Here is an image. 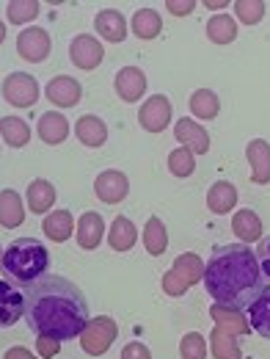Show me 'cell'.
Here are the masks:
<instances>
[{
	"label": "cell",
	"mask_w": 270,
	"mask_h": 359,
	"mask_svg": "<svg viewBox=\"0 0 270 359\" xmlns=\"http://www.w3.org/2000/svg\"><path fill=\"white\" fill-rule=\"evenodd\" d=\"M25 323L31 332L50 340L80 337L89 326V304L80 287L64 276H42L25 285Z\"/></svg>",
	"instance_id": "obj_1"
},
{
	"label": "cell",
	"mask_w": 270,
	"mask_h": 359,
	"mask_svg": "<svg viewBox=\"0 0 270 359\" xmlns=\"http://www.w3.org/2000/svg\"><path fill=\"white\" fill-rule=\"evenodd\" d=\"M204 287L215 299V304L246 310L260 296L262 285V269L257 255L246 243H229L215 249V255L204 266Z\"/></svg>",
	"instance_id": "obj_2"
},
{
	"label": "cell",
	"mask_w": 270,
	"mask_h": 359,
	"mask_svg": "<svg viewBox=\"0 0 270 359\" xmlns=\"http://www.w3.org/2000/svg\"><path fill=\"white\" fill-rule=\"evenodd\" d=\"M47 269H50V252L36 238H17L3 252V273L11 282L31 285V282L42 279Z\"/></svg>",
	"instance_id": "obj_3"
},
{
	"label": "cell",
	"mask_w": 270,
	"mask_h": 359,
	"mask_svg": "<svg viewBox=\"0 0 270 359\" xmlns=\"http://www.w3.org/2000/svg\"><path fill=\"white\" fill-rule=\"evenodd\" d=\"M116 334H119L116 320H113L111 315H97V318H91L89 326L83 329L80 346H83V351L91 354V357H102V354H108V348L113 346Z\"/></svg>",
	"instance_id": "obj_4"
},
{
	"label": "cell",
	"mask_w": 270,
	"mask_h": 359,
	"mask_svg": "<svg viewBox=\"0 0 270 359\" xmlns=\"http://www.w3.org/2000/svg\"><path fill=\"white\" fill-rule=\"evenodd\" d=\"M3 97L14 108H34L36 100H39V83L28 72H11L3 81Z\"/></svg>",
	"instance_id": "obj_5"
},
{
	"label": "cell",
	"mask_w": 270,
	"mask_h": 359,
	"mask_svg": "<svg viewBox=\"0 0 270 359\" xmlns=\"http://www.w3.org/2000/svg\"><path fill=\"white\" fill-rule=\"evenodd\" d=\"M138 122L149 133H163L169 128V122H171V102H169V97L166 94L149 97L141 105V111H138Z\"/></svg>",
	"instance_id": "obj_6"
},
{
	"label": "cell",
	"mask_w": 270,
	"mask_h": 359,
	"mask_svg": "<svg viewBox=\"0 0 270 359\" xmlns=\"http://www.w3.org/2000/svg\"><path fill=\"white\" fill-rule=\"evenodd\" d=\"M52 50V42H50V34L45 28H25L20 36H17V53L20 58L31 61V64H42Z\"/></svg>",
	"instance_id": "obj_7"
},
{
	"label": "cell",
	"mask_w": 270,
	"mask_h": 359,
	"mask_svg": "<svg viewBox=\"0 0 270 359\" xmlns=\"http://www.w3.org/2000/svg\"><path fill=\"white\" fill-rule=\"evenodd\" d=\"M94 194H97L105 205H119V202L130 194V180L125 177L122 172H116V169H108V172H102V175L97 177Z\"/></svg>",
	"instance_id": "obj_8"
},
{
	"label": "cell",
	"mask_w": 270,
	"mask_h": 359,
	"mask_svg": "<svg viewBox=\"0 0 270 359\" xmlns=\"http://www.w3.org/2000/svg\"><path fill=\"white\" fill-rule=\"evenodd\" d=\"M69 55H72V64L75 67H80V69H97L102 64V58H105V50H102V45L94 36L80 34V36L72 39Z\"/></svg>",
	"instance_id": "obj_9"
},
{
	"label": "cell",
	"mask_w": 270,
	"mask_h": 359,
	"mask_svg": "<svg viewBox=\"0 0 270 359\" xmlns=\"http://www.w3.org/2000/svg\"><path fill=\"white\" fill-rule=\"evenodd\" d=\"M246 158L251 163V180L257 185L270 182V144L265 138H254L246 144Z\"/></svg>",
	"instance_id": "obj_10"
},
{
	"label": "cell",
	"mask_w": 270,
	"mask_h": 359,
	"mask_svg": "<svg viewBox=\"0 0 270 359\" xmlns=\"http://www.w3.org/2000/svg\"><path fill=\"white\" fill-rule=\"evenodd\" d=\"M174 135H177V141H180L182 147H187L193 155H207V152H210V133H207L199 122H193V119H187V116L177 122Z\"/></svg>",
	"instance_id": "obj_11"
},
{
	"label": "cell",
	"mask_w": 270,
	"mask_h": 359,
	"mask_svg": "<svg viewBox=\"0 0 270 359\" xmlns=\"http://www.w3.org/2000/svg\"><path fill=\"white\" fill-rule=\"evenodd\" d=\"M25 315V296L11 285L0 282V326H14Z\"/></svg>",
	"instance_id": "obj_12"
},
{
	"label": "cell",
	"mask_w": 270,
	"mask_h": 359,
	"mask_svg": "<svg viewBox=\"0 0 270 359\" xmlns=\"http://www.w3.org/2000/svg\"><path fill=\"white\" fill-rule=\"evenodd\" d=\"M113 86H116V94H119L125 102H135V100H141V97L146 94V75H143L138 67H122V69L116 72Z\"/></svg>",
	"instance_id": "obj_13"
},
{
	"label": "cell",
	"mask_w": 270,
	"mask_h": 359,
	"mask_svg": "<svg viewBox=\"0 0 270 359\" xmlns=\"http://www.w3.org/2000/svg\"><path fill=\"white\" fill-rule=\"evenodd\" d=\"M94 28H97V34L102 39H108L113 45H119V42L127 39V22H125L122 11H116V8H102L97 14V20H94Z\"/></svg>",
	"instance_id": "obj_14"
},
{
	"label": "cell",
	"mask_w": 270,
	"mask_h": 359,
	"mask_svg": "<svg viewBox=\"0 0 270 359\" xmlns=\"http://www.w3.org/2000/svg\"><path fill=\"white\" fill-rule=\"evenodd\" d=\"M80 83L75 81V78H69V75H58V78H52L50 83H47V100L50 102H55L58 108H72V105H78L80 102Z\"/></svg>",
	"instance_id": "obj_15"
},
{
	"label": "cell",
	"mask_w": 270,
	"mask_h": 359,
	"mask_svg": "<svg viewBox=\"0 0 270 359\" xmlns=\"http://www.w3.org/2000/svg\"><path fill=\"white\" fill-rule=\"evenodd\" d=\"M210 315L215 320V329H221L232 337H240V334H248L251 332V323L246 320L243 310H232V307H221V304H213Z\"/></svg>",
	"instance_id": "obj_16"
},
{
	"label": "cell",
	"mask_w": 270,
	"mask_h": 359,
	"mask_svg": "<svg viewBox=\"0 0 270 359\" xmlns=\"http://www.w3.org/2000/svg\"><path fill=\"white\" fill-rule=\"evenodd\" d=\"M232 232L248 246V243H257V241H262V222H260V216L254 213V210H237L234 216H232Z\"/></svg>",
	"instance_id": "obj_17"
},
{
	"label": "cell",
	"mask_w": 270,
	"mask_h": 359,
	"mask_svg": "<svg viewBox=\"0 0 270 359\" xmlns=\"http://www.w3.org/2000/svg\"><path fill=\"white\" fill-rule=\"evenodd\" d=\"M22 222H25V208H22L20 194L11 191V188L0 191V226H6V229H17Z\"/></svg>",
	"instance_id": "obj_18"
},
{
	"label": "cell",
	"mask_w": 270,
	"mask_h": 359,
	"mask_svg": "<svg viewBox=\"0 0 270 359\" xmlns=\"http://www.w3.org/2000/svg\"><path fill=\"white\" fill-rule=\"evenodd\" d=\"M237 205V188L226 180H218L210 191H207V208L215 213V216H226L229 210H234Z\"/></svg>",
	"instance_id": "obj_19"
},
{
	"label": "cell",
	"mask_w": 270,
	"mask_h": 359,
	"mask_svg": "<svg viewBox=\"0 0 270 359\" xmlns=\"http://www.w3.org/2000/svg\"><path fill=\"white\" fill-rule=\"evenodd\" d=\"M248 323L254 332H260L262 337L270 340V285L260 290V296L251 302L248 307Z\"/></svg>",
	"instance_id": "obj_20"
},
{
	"label": "cell",
	"mask_w": 270,
	"mask_h": 359,
	"mask_svg": "<svg viewBox=\"0 0 270 359\" xmlns=\"http://www.w3.org/2000/svg\"><path fill=\"white\" fill-rule=\"evenodd\" d=\"M138 241V229L135 224L127 219V216H116L113 224H111V232H108V243L113 252H130Z\"/></svg>",
	"instance_id": "obj_21"
},
{
	"label": "cell",
	"mask_w": 270,
	"mask_h": 359,
	"mask_svg": "<svg viewBox=\"0 0 270 359\" xmlns=\"http://www.w3.org/2000/svg\"><path fill=\"white\" fill-rule=\"evenodd\" d=\"M42 232H45L50 241H55V243L69 241V235L75 232L72 213L69 210H52V213H47V219L42 222Z\"/></svg>",
	"instance_id": "obj_22"
},
{
	"label": "cell",
	"mask_w": 270,
	"mask_h": 359,
	"mask_svg": "<svg viewBox=\"0 0 270 359\" xmlns=\"http://www.w3.org/2000/svg\"><path fill=\"white\" fill-rule=\"evenodd\" d=\"M75 135L80 138V144H86V147H102L105 141H108V128H105V122L99 119V116H80L78 122H75Z\"/></svg>",
	"instance_id": "obj_23"
},
{
	"label": "cell",
	"mask_w": 270,
	"mask_h": 359,
	"mask_svg": "<svg viewBox=\"0 0 270 359\" xmlns=\"http://www.w3.org/2000/svg\"><path fill=\"white\" fill-rule=\"evenodd\" d=\"M102 232H105V224H102V216L99 213H83L80 222H78V243L80 249H97L102 243Z\"/></svg>",
	"instance_id": "obj_24"
},
{
	"label": "cell",
	"mask_w": 270,
	"mask_h": 359,
	"mask_svg": "<svg viewBox=\"0 0 270 359\" xmlns=\"http://www.w3.org/2000/svg\"><path fill=\"white\" fill-rule=\"evenodd\" d=\"M66 135H69V122L64 119V114L52 111V114H45V116L39 119V138H42L45 144L55 147V144L66 141Z\"/></svg>",
	"instance_id": "obj_25"
},
{
	"label": "cell",
	"mask_w": 270,
	"mask_h": 359,
	"mask_svg": "<svg viewBox=\"0 0 270 359\" xmlns=\"http://www.w3.org/2000/svg\"><path fill=\"white\" fill-rule=\"evenodd\" d=\"M55 205V188L50 180H34L28 185V208L31 213H47Z\"/></svg>",
	"instance_id": "obj_26"
},
{
	"label": "cell",
	"mask_w": 270,
	"mask_h": 359,
	"mask_svg": "<svg viewBox=\"0 0 270 359\" xmlns=\"http://www.w3.org/2000/svg\"><path fill=\"white\" fill-rule=\"evenodd\" d=\"M143 246H146V252L149 255H155V257H160L166 249H169V232H166V224L157 219V216H152L146 226H143Z\"/></svg>",
	"instance_id": "obj_27"
},
{
	"label": "cell",
	"mask_w": 270,
	"mask_h": 359,
	"mask_svg": "<svg viewBox=\"0 0 270 359\" xmlns=\"http://www.w3.org/2000/svg\"><path fill=\"white\" fill-rule=\"evenodd\" d=\"M0 135H3V141H6L8 147L20 149V147H25V144L31 141V128H28V122H22L20 116H3V119H0Z\"/></svg>",
	"instance_id": "obj_28"
},
{
	"label": "cell",
	"mask_w": 270,
	"mask_h": 359,
	"mask_svg": "<svg viewBox=\"0 0 270 359\" xmlns=\"http://www.w3.org/2000/svg\"><path fill=\"white\" fill-rule=\"evenodd\" d=\"M190 111H193V116H199V119H215L218 111H221V100H218L215 91L196 89L190 94Z\"/></svg>",
	"instance_id": "obj_29"
},
{
	"label": "cell",
	"mask_w": 270,
	"mask_h": 359,
	"mask_svg": "<svg viewBox=\"0 0 270 359\" xmlns=\"http://www.w3.org/2000/svg\"><path fill=\"white\" fill-rule=\"evenodd\" d=\"M163 31V20L155 8H141L133 17V34L138 39H155Z\"/></svg>",
	"instance_id": "obj_30"
},
{
	"label": "cell",
	"mask_w": 270,
	"mask_h": 359,
	"mask_svg": "<svg viewBox=\"0 0 270 359\" xmlns=\"http://www.w3.org/2000/svg\"><path fill=\"white\" fill-rule=\"evenodd\" d=\"M207 36L215 45H229V42L237 39V25H234V20L229 14H215L207 22Z\"/></svg>",
	"instance_id": "obj_31"
},
{
	"label": "cell",
	"mask_w": 270,
	"mask_h": 359,
	"mask_svg": "<svg viewBox=\"0 0 270 359\" xmlns=\"http://www.w3.org/2000/svg\"><path fill=\"white\" fill-rule=\"evenodd\" d=\"M210 351L215 359H243V351L237 346V340L232 334H226L221 329H213L210 334Z\"/></svg>",
	"instance_id": "obj_32"
},
{
	"label": "cell",
	"mask_w": 270,
	"mask_h": 359,
	"mask_svg": "<svg viewBox=\"0 0 270 359\" xmlns=\"http://www.w3.org/2000/svg\"><path fill=\"white\" fill-rule=\"evenodd\" d=\"M171 269L177 271L187 285H196V282H201V276H204V263H201V257H199V255H193V252L180 255V257L174 260V266H171Z\"/></svg>",
	"instance_id": "obj_33"
},
{
	"label": "cell",
	"mask_w": 270,
	"mask_h": 359,
	"mask_svg": "<svg viewBox=\"0 0 270 359\" xmlns=\"http://www.w3.org/2000/svg\"><path fill=\"white\" fill-rule=\"evenodd\" d=\"M39 11H42V6H39L36 0H11L8 8H6V17H8V22H14V25H25V22L36 20Z\"/></svg>",
	"instance_id": "obj_34"
},
{
	"label": "cell",
	"mask_w": 270,
	"mask_h": 359,
	"mask_svg": "<svg viewBox=\"0 0 270 359\" xmlns=\"http://www.w3.org/2000/svg\"><path fill=\"white\" fill-rule=\"evenodd\" d=\"M169 169L174 177H190L193 169H196V161H193V152L187 147H180L169 155Z\"/></svg>",
	"instance_id": "obj_35"
},
{
	"label": "cell",
	"mask_w": 270,
	"mask_h": 359,
	"mask_svg": "<svg viewBox=\"0 0 270 359\" xmlns=\"http://www.w3.org/2000/svg\"><path fill=\"white\" fill-rule=\"evenodd\" d=\"M234 11H237L240 22H246V25H257V22L265 17L268 6H265L262 0H237V3H234Z\"/></svg>",
	"instance_id": "obj_36"
},
{
	"label": "cell",
	"mask_w": 270,
	"mask_h": 359,
	"mask_svg": "<svg viewBox=\"0 0 270 359\" xmlns=\"http://www.w3.org/2000/svg\"><path fill=\"white\" fill-rule=\"evenodd\" d=\"M182 359H207V340L199 332H187L180 343Z\"/></svg>",
	"instance_id": "obj_37"
},
{
	"label": "cell",
	"mask_w": 270,
	"mask_h": 359,
	"mask_svg": "<svg viewBox=\"0 0 270 359\" xmlns=\"http://www.w3.org/2000/svg\"><path fill=\"white\" fill-rule=\"evenodd\" d=\"M187 287H190V285H187V282H185L174 269H169L166 273H163V290H166V296L180 299V296L187 293Z\"/></svg>",
	"instance_id": "obj_38"
},
{
	"label": "cell",
	"mask_w": 270,
	"mask_h": 359,
	"mask_svg": "<svg viewBox=\"0 0 270 359\" xmlns=\"http://www.w3.org/2000/svg\"><path fill=\"white\" fill-rule=\"evenodd\" d=\"M254 255H257V260H260L262 276H268L270 279V235L260 241V246H257V252H254Z\"/></svg>",
	"instance_id": "obj_39"
},
{
	"label": "cell",
	"mask_w": 270,
	"mask_h": 359,
	"mask_svg": "<svg viewBox=\"0 0 270 359\" xmlns=\"http://www.w3.org/2000/svg\"><path fill=\"white\" fill-rule=\"evenodd\" d=\"M122 359H152V351L143 343H127L122 348Z\"/></svg>",
	"instance_id": "obj_40"
},
{
	"label": "cell",
	"mask_w": 270,
	"mask_h": 359,
	"mask_svg": "<svg viewBox=\"0 0 270 359\" xmlns=\"http://www.w3.org/2000/svg\"><path fill=\"white\" fill-rule=\"evenodd\" d=\"M166 8H169L174 17H187V14L196 8V3H193V0H169Z\"/></svg>",
	"instance_id": "obj_41"
},
{
	"label": "cell",
	"mask_w": 270,
	"mask_h": 359,
	"mask_svg": "<svg viewBox=\"0 0 270 359\" xmlns=\"http://www.w3.org/2000/svg\"><path fill=\"white\" fill-rule=\"evenodd\" d=\"M36 351H39L42 357L50 359L61 351V343H58V340H50V337H39V340H36Z\"/></svg>",
	"instance_id": "obj_42"
},
{
	"label": "cell",
	"mask_w": 270,
	"mask_h": 359,
	"mask_svg": "<svg viewBox=\"0 0 270 359\" xmlns=\"http://www.w3.org/2000/svg\"><path fill=\"white\" fill-rule=\"evenodd\" d=\"M3 359H36L28 348H22V346H14V348H8L6 351V357Z\"/></svg>",
	"instance_id": "obj_43"
},
{
	"label": "cell",
	"mask_w": 270,
	"mask_h": 359,
	"mask_svg": "<svg viewBox=\"0 0 270 359\" xmlns=\"http://www.w3.org/2000/svg\"><path fill=\"white\" fill-rule=\"evenodd\" d=\"M204 6H210V8H224V6H226V0H207Z\"/></svg>",
	"instance_id": "obj_44"
},
{
	"label": "cell",
	"mask_w": 270,
	"mask_h": 359,
	"mask_svg": "<svg viewBox=\"0 0 270 359\" xmlns=\"http://www.w3.org/2000/svg\"><path fill=\"white\" fill-rule=\"evenodd\" d=\"M6 42V25H3V20H0V45Z\"/></svg>",
	"instance_id": "obj_45"
},
{
	"label": "cell",
	"mask_w": 270,
	"mask_h": 359,
	"mask_svg": "<svg viewBox=\"0 0 270 359\" xmlns=\"http://www.w3.org/2000/svg\"><path fill=\"white\" fill-rule=\"evenodd\" d=\"M0 269H3V246H0Z\"/></svg>",
	"instance_id": "obj_46"
}]
</instances>
